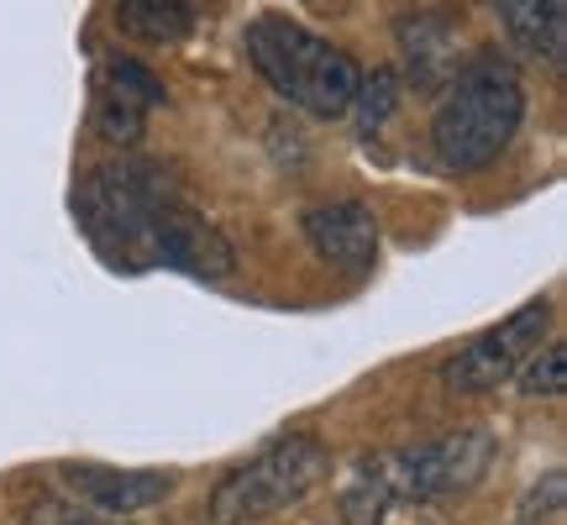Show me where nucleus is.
<instances>
[{
  "mask_svg": "<svg viewBox=\"0 0 567 525\" xmlns=\"http://www.w3.org/2000/svg\"><path fill=\"white\" fill-rule=\"evenodd\" d=\"M526 116V84L515 74V63L499 53L457 63V74L446 80L442 105L431 116V147L436 163L452 174H478L505 153Z\"/></svg>",
  "mask_w": 567,
  "mask_h": 525,
  "instance_id": "f257e3e1",
  "label": "nucleus"
},
{
  "mask_svg": "<svg viewBox=\"0 0 567 525\" xmlns=\"http://www.w3.org/2000/svg\"><path fill=\"white\" fill-rule=\"evenodd\" d=\"M247 59L268 80L274 95H284L289 105H300L305 116L337 122L347 116V105L358 95V63L347 59L342 48H331L326 38H316L310 27L289 17H258L247 27Z\"/></svg>",
  "mask_w": 567,
  "mask_h": 525,
  "instance_id": "f03ea898",
  "label": "nucleus"
},
{
  "mask_svg": "<svg viewBox=\"0 0 567 525\" xmlns=\"http://www.w3.org/2000/svg\"><path fill=\"white\" fill-rule=\"evenodd\" d=\"M179 189L153 163H105L80 184V222L84 231L116 253V258H147V237Z\"/></svg>",
  "mask_w": 567,
  "mask_h": 525,
  "instance_id": "7ed1b4c3",
  "label": "nucleus"
},
{
  "mask_svg": "<svg viewBox=\"0 0 567 525\" xmlns=\"http://www.w3.org/2000/svg\"><path fill=\"white\" fill-rule=\"evenodd\" d=\"M326 473H331V452L316 436L274 442L247 467L226 473L221 484H216V494H210V525H247V521H264V515H279V509L300 505L310 488H321Z\"/></svg>",
  "mask_w": 567,
  "mask_h": 525,
  "instance_id": "20e7f679",
  "label": "nucleus"
},
{
  "mask_svg": "<svg viewBox=\"0 0 567 525\" xmlns=\"http://www.w3.org/2000/svg\"><path fill=\"white\" fill-rule=\"evenodd\" d=\"M488 463H494V436L484 425H463L442 442L384 452L394 505H431V500H446V494H467L473 484H484Z\"/></svg>",
  "mask_w": 567,
  "mask_h": 525,
  "instance_id": "39448f33",
  "label": "nucleus"
},
{
  "mask_svg": "<svg viewBox=\"0 0 567 525\" xmlns=\"http://www.w3.org/2000/svg\"><path fill=\"white\" fill-rule=\"evenodd\" d=\"M547 326H551V300L520 305V310H515V316H505L499 326L478 331V337H473L457 358H446L442 384L452 389V394H488V389H499L509 373H515V368H520L530 352L542 347Z\"/></svg>",
  "mask_w": 567,
  "mask_h": 525,
  "instance_id": "423d86ee",
  "label": "nucleus"
},
{
  "mask_svg": "<svg viewBox=\"0 0 567 525\" xmlns=\"http://www.w3.org/2000/svg\"><path fill=\"white\" fill-rule=\"evenodd\" d=\"M147 258L168 262V268H184V274H195V279H231V268H237L231 243H226L205 216H195L184 200H174L158 222H153Z\"/></svg>",
  "mask_w": 567,
  "mask_h": 525,
  "instance_id": "0eeeda50",
  "label": "nucleus"
},
{
  "mask_svg": "<svg viewBox=\"0 0 567 525\" xmlns=\"http://www.w3.org/2000/svg\"><path fill=\"white\" fill-rule=\"evenodd\" d=\"M305 243L321 262L342 274H373L379 262V222L363 200H331L305 210Z\"/></svg>",
  "mask_w": 567,
  "mask_h": 525,
  "instance_id": "6e6552de",
  "label": "nucleus"
},
{
  "mask_svg": "<svg viewBox=\"0 0 567 525\" xmlns=\"http://www.w3.org/2000/svg\"><path fill=\"white\" fill-rule=\"evenodd\" d=\"M168 101L163 80L137 59H111L95 80V132L105 142H137L147 126V111Z\"/></svg>",
  "mask_w": 567,
  "mask_h": 525,
  "instance_id": "1a4fd4ad",
  "label": "nucleus"
},
{
  "mask_svg": "<svg viewBox=\"0 0 567 525\" xmlns=\"http://www.w3.org/2000/svg\"><path fill=\"white\" fill-rule=\"evenodd\" d=\"M59 478L80 505L101 509V515H137V509L163 505L174 494V473H158V467L69 463V467H59Z\"/></svg>",
  "mask_w": 567,
  "mask_h": 525,
  "instance_id": "9d476101",
  "label": "nucleus"
},
{
  "mask_svg": "<svg viewBox=\"0 0 567 525\" xmlns=\"http://www.w3.org/2000/svg\"><path fill=\"white\" fill-rule=\"evenodd\" d=\"M394 38H400V53L410 63V80L421 90H446V80L457 74V32H452V21L436 17V11H405Z\"/></svg>",
  "mask_w": 567,
  "mask_h": 525,
  "instance_id": "9b49d317",
  "label": "nucleus"
},
{
  "mask_svg": "<svg viewBox=\"0 0 567 525\" xmlns=\"http://www.w3.org/2000/svg\"><path fill=\"white\" fill-rule=\"evenodd\" d=\"M494 17L509 42L530 59L563 63L567 53V0H494Z\"/></svg>",
  "mask_w": 567,
  "mask_h": 525,
  "instance_id": "f8f14e48",
  "label": "nucleus"
},
{
  "mask_svg": "<svg viewBox=\"0 0 567 525\" xmlns=\"http://www.w3.org/2000/svg\"><path fill=\"white\" fill-rule=\"evenodd\" d=\"M389 505H394V488H389V473H384V452H363L342 484V521L384 525Z\"/></svg>",
  "mask_w": 567,
  "mask_h": 525,
  "instance_id": "ddd939ff",
  "label": "nucleus"
},
{
  "mask_svg": "<svg viewBox=\"0 0 567 525\" xmlns=\"http://www.w3.org/2000/svg\"><path fill=\"white\" fill-rule=\"evenodd\" d=\"M116 27L137 42H179L195 27V0H116Z\"/></svg>",
  "mask_w": 567,
  "mask_h": 525,
  "instance_id": "4468645a",
  "label": "nucleus"
},
{
  "mask_svg": "<svg viewBox=\"0 0 567 525\" xmlns=\"http://www.w3.org/2000/svg\"><path fill=\"white\" fill-rule=\"evenodd\" d=\"M394 105H400V80H394L389 69H373L368 80H358V95H352L347 111H358V126H363V137H368V132L384 126V116Z\"/></svg>",
  "mask_w": 567,
  "mask_h": 525,
  "instance_id": "2eb2a0df",
  "label": "nucleus"
},
{
  "mask_svg": "<svg viewBox=\"0 0 567 525\" xmlns=\"http://www.w3.org/2000/svg\"><path fill=\"white\" fill-rule=\"evenodd\" d=\"M520 373V394H530V400H557L567 389V347L563 342H547L536 347V358H530L526 368H515Z\"/></svg>",
  "mask_w": 567,
  "mask_h": 525,
  "instance_id": "dca6fc26",
  "label": "nucleus"
},
{
  "mask_svg": "<svg viewBox=\"0 0 567 525\" xmlns=\"http://www.w3.org/2000/svg\"><path fill=\"white\" fill-rule=\"evenodd\" d=\"M563 494H567V478L563 467H551L542 484H530V494L520 500V509H515V525H547L557 509H563Z\"/></svg>",
  "mask_w": 567,
  "mask_h": 525,
  "instance_id": "f3484780",
  "label": "nucleus"
},
{
  "mask_svg": "<svg viewBox=\"0 0 567 525\" xmlns=\"http://www.w3.org/2000/svg\"><path fill=\"white\" fill-rule=\"evenodd\" d=\"M27 525H126V521H105L101 509L90 505H63V500H42L27 509Z\"/></svg>",
  "mask_w": 567,
  "mask_h": 525,
  "instance_id": "a211bd4d",
  "label": "nucleus"
}]
</instances>
